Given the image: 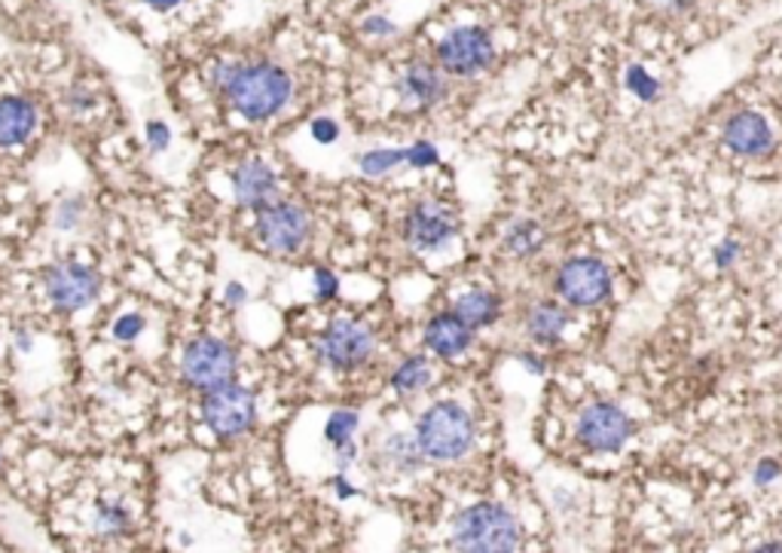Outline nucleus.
<instances>
[{"label":"nucleus","instance_id":"obj_20","mask_svg":"<svg viewBox=\"0 0 782 553\" xmlns=\"http://www.w3.org/2000/svg\"><path fill=\"white\" fill-rule=\"evenodd\" d=\"M522 327H526V337L535 345H556L569 327V312L563 310L559 300H538L526 312Z\"/></svg>","mask_w":782,"mask_h":553},{"label":"nucleus","instance_id":"obj_12","mask_svg":"<svg viewBox=\"0 0 782 553\" xmlns=\"http://www.w3.org/2000/svg\"><path fill=\"white\" fill-rule=\"evenodd\" d=\"M630 435H633L630 416L611 401L590 404V407L581 410V416L575 423V438L590 453H618L630 440Z\"/></svg>","mask_w":782,"mask_h":553},{"label":"nucleus","instance_id":"obj_29","mask_svg":"<svg viewBox=\"0 0 782 553\" xmlns=\"http://www.w3.org/2000/svg\"><path fill=\"white\" fill-rule=\"evenodd\" d=\"M627 89H630L639 101H654L657 92H660V83L654 80L652 74L642 65H630L627 67Z\"/></svg>","mask_w":782,"mask_h":553},{"label":"nucleus","instance_id":"obj_44","mask_svg":"<svg viewBox=\"0 0 782 553\" xmlns=\"http://www.w3.org/2000/svg\"><path fill=\"white\" fill-rule=\"evenodd\" d=\"M0 468H3V456H0Z\"/></svg>","mask_w":782,"mask_h":553},{"label":"nucleus","instance_id":"obj_7","mask_svg":"<svg viewBox=\"0 0 782 553\" xmlns=\"http://www.w3.org/2000/svg\"><path fill=\"white\" fill-rule=\"evenodd\" d=\"M398 236L413 254H422V257L440 254L456 242V209L443 199H434V196L413 199L398 221Z\"/></svg>","mask_w":782,"mask_h":553},{"label":"nucleus","instance_id":"obj_43","mask_svg":"<svg viewBox=\"0 0 782 553\" xmlns=\"http://www.w3.org/2000/svg\"><path fill=\"white\" fill-rule=\"evenodd\" d=\"M752 553H782V544L780 541H767V544H761V548H755Z\"/></svg>","mask_w":782,"mask_h":553},{"label":"nucleus","instance_id":"obj_9","mask_svg":"<svg viewBox=\"0 0 782 553\" xmlns=\"http://www.w3.org/2000/svg\"><path fill=\"white\" fill-rule=\"evenodd\" d=\"M202 425L212 431L217 440H239L254 431L261 407L257 394L242 382H229L224 389H214L202 394Z\"/></svg>","mask_w":782,"mask_h":553},{"label":"nucleus","instance_id":"obj_5","mask_svg":"<svg viewBox=\"0 0 782 553\" xmlns=\"http://www.w3.org/2000/svg\"><path fill=\"white\" fill-rule=\"evenodd\" d=\"M178 374L190 389L209 394L239 382V349L217 334H195L180 345Z\"/></svg>","mask_w":782,"mask_h":553},{"label":"nucleus","instance_id":"obj_27","mask_svg":"<svg viewBox=\"0 0 782 553\" xmlns=\"http://www.w3.org/2000/svg\"><path fill=\"white\" fill-rule=\"evenodd\" d=\"M147 334V315L144 312H119L114 322H111V337L116 342H138Z\"/></svg>","mask_w":782,"mask_h":553},{"label":"nucleus","instance_id":"obj_42","mask_svg":"<svg viewBox=\"0 0 782 553\" xmlns=\"http://www.w3.org/2000/svg\"><path fill=\"white\" fill-rule=\"evenodd\" d=\"M657 3H660V7H664L667 13H682V10H688V7H691L694 0H657Z\"/></svg>","mask_w":782,"mask_h":553},{"label":"nucleus","instance_id":"obj_34","mask_svg":"<svg viewBox=\"0 0 782 553\" xmlns=\"http://www.w3.org/2000/svg\"><path fill=\"white\" fill-rule=\"evenodd\" d=\"M65 101H67V108H71V111L83 114V111H92V108H96V92H92V89H89L86 83H74V86L67 89Z\"/></svg>","mask_w":782,"mask_h":553},{"label":"nucleus","instance_id":"obj_3","mask_svg":"<svg viewBox=\"0 0 782 553\" xmlns=\"http://www.w3.org/2000/svg\"><path fill=\"white\" fill-rule=\"evenodd\" d=\"M413 435L428 462L446 465V462H458L471 453L477 443V423H474L471 410L462 401L440 398L419 413Z\"/></svg>","mask_w":782,"mask_h":553},{"label":"nucleus","instance_id":"obj_36","mask_svg":"<svg viewBox=\"0 0 782 553\" xmlns=\"http://www.w3.org/2000/svg\"><path fill=\"white\" fill-rule=\"evenodd\" d=\"M248 300H251V291H248V285H244V281L232 278V281L224 285V303H227L229 310H242Z\"/></svg>","mask_w":782,"mask_h":553},{"label":"nucleus","instance_id":"obj_19","mask_svg":"<svg viewBox=\"0 0 782 553\" xmlns=\"http://www.w3.org/2000/svg\"><path fill=\"white\" fill-rule=\"evenodd\" d=\"M450 310L456 312L458 318L477 334V330H487V327H495L502 322L505 300L489 288H468V291L458 293Z\"/></svg>","mask_w":782,"mask_h":553},{"label":"nucleus","instance_id":"obj_21","mask_svg":"<svg viewBox=\"0 0 782 553\" xmlns=\"http://www.w3.org/2000/svg\"><path fill=\"white\" fill-rule=\"evenodd\" d=\"M131 526H135V507L129 505L126 495L111 492V495H101L92 507V532L98 538H123L129 536Z\"/></svg>","mask_w":782,"mask_h":553},{"label":"nucleus","instance_id":"obj_39","mask_svg":"<svg viewBox=\"0 0 782 553\" xmlns=\"http://www.w3.org/2000/svg\"><path fill=\"white\" fill-rule=\"evenodd\" d=\"M34 345H37V337H34L31 327H16V330H13V349H16V352L28 355V352H34Z\"/></svg>","mask_w":782,"mask_h":553},{"label":"nucleus","instance_id":"obj_30","mask_svg":"<svg viewBox=\"0 0 782 553\" xmlns=\"http://www.w3.org/2000/svg\"><path fill=\"white\" fill-rule=\"evenodd\" d=\"M434 165H440V150L434 141L419 138V141L407 144V168H413V172H425V168H434Z\"/></svg>","mask_w":782,"mask_h":553},{"label":"nucleus","instance_id":"obj_15","mask_svg":"<svg viewBox=\"0 0 782 553\" xmlns=\"http://www.w3.org/2000/svg\"><path fill=\"white\" fill-rule=\"evenodd\" d=\"M474 334L471 327L465 325L453 310L434 312L428 322L422 325V345L431 359L440 361H458L465 359L474 349Z\"/></svg>","mask_w":782,"mask_h":553},{"label":"nucleus","instance_id":"obj_26","mask_svg":"<svg viewBox=\"0 0 782 553\" xmlns=\"http://www.w3.org/2000/svg\"><path fill=\"white\" fill-rule=\"evenodd\" d=\"M86 217V199L83 196H65L59 199L55 212H52V224L59 232H77Z\"/></svg>","mask_w":782,"mask_h":553},{"label":"nucleus","instance_id":"obj_32","mask_svg":"<svg viewBox=\"0 0 782 553\" xmlns=\"http://www.w3.org/2000/svg\"><path fill=\"white\" fill-rule=\"evenodd\" d=\"M144 141L150 153H165L172 147V126L163 120H150L144 126Z\"/></svg>","mask_w":782,"mask_h":553},{"label":"nucleus","instance_id":"obj_23","mask_svg":"<svg viewBox=\"0 0 782 553\" xmlns=\"http://www.w3.org/2000/svg\"><path fill=\"white\" fill-rule=\"evenodd\" d=\"M355 165H358V172L364 178H391L398 168H407V147H370V150H361Z\"/></svg>","mask_w":782,"mask_h":553},{"label":"nucleus","instance_id":"obj_41","mask_svg":"<svg viewBox=\"0 0 782 553\" xmlns=\"http://www.w3.org/2000/svg\"><path fill=\"white\" fill-rule=\"evenodd\" d=\"M147 10H153V13H172V10H178L184 0H141Z\"/></svg>","mask_w":782,"mask_h":553},{"label":"nucleus","instance_id":"obj_37","mask_svg":"<svg viewBox=\"0 0 782 553\" xmlns=\"http://www.w3.org/2000/svg\"><path fill=\"white\" fill-rule=\"evenodd\" d=\"M780 474H782V465L777 458H761V462L755 465V483H758V487H767V483H773Z\"/></svg>","mask_w":782,"mask_h":553},{"label":"nucleus","instance_id":"obj_38","mask_svg":"<svg viewBox=\"0 0 782 553\" xmlns=\"http://www.w3.org/2000/svg\"><path fill=\"white\" fill-rule=\"evenodd\" d=\"M330 489H333V495H337V499H342V502H345V499H358V495H361V489L355 487L352 480H349V474H342V472L333 474V480H330Z\"/></svg>","mask_w":782,"mask_h":553},{"label":"nucleus","instance_id":"obj_28","mask_svg":"<svg viewBox=\"0 0 782 553\" xmlns=\"http://www.w3.org/2000/svg\"><path fill=\"white\" fill-rule=\"evenodd\" d=\"M312 293L318 303H337L342 293V278L330 266H315L312 269Z\"/></svg>","mask_w":782,"mask_h":553},{"label":"nucleus","instance_id":"obj_11","mask_svg":"<svg viewBox=\"0 0 782 553\" xmlns=\"http://www.w3.org/2000/svg\"><path fill=\"white\" fill-rule=\"evenodd\" d=\"M554 291L566 306L575 310L600 306L611 297V269L600 257H586V254L569 257L556 266Z\"/></svg>","mask_w":782,"mask_h":553},{"label":"nucleus","instance_id":"obj_4","mask_svg":"<svg viewBox=\"0 0 782 553\" xmlns=\"http://www.w3.org/2000/svg\"><path fill=\"white\" fill-rule=\"evenodd\" d=\"M450 544L456 553H517L522 544V526L510 507L499 502H477L456 514Z\"/></svg>","mask_w":782,"mask_h":553},{"label":"nucleus","instance_id":"obj_24","mask_svg":"<svg viewBox=\"0 0 782 553\" xmlns=\"http://www.w3.org/2000/svg\"><path fill=\"white\" fill-rule=\"evenodd\" d=\"M541 244H544V229L535 221H514L505 229V236H502V248L517 261L535 257L538 251H541Z\"/></svg>","mask_w":782,"mask_h":553},{"label":"nucleus","instance_id":"obj_2","mask_svg":"<svg viewBox=\"0 0 782 553\" xmlns=\"http://www.w3.org/2000/svg\"><path fill=\"white\" fill-rule=\"evenodd\" d=\"M312 355L330 374L355 376L379 355V330L361 315H330L312 340Z\"/></svg>","mask_w":782,"mask_h":553},{"label":"nucleus","instance_id":"obj_22","mask_svg":"<svg viewBox=\"0 0 782 553\" xmlns=\"http://www.w3.org/2000/svg\"><path fill=\"white\" fill-rule=\"evenodd\" d=\"M376 456L394 474H416L428 462L419 450V443H416V435H404V431H391L379 440Z\"/></svg>","mask_w":782,"mask_h":553},{"label":"nucleus","instance_id":"obj_13","mask_svg":"<svg viewBox=\"0 0 782 553\" xmlns=\"http://www.w3.org/2000/svg\"><path fill=\"white\" fill-rule=\"evenodd\" d=\"M229 193L236 209L257 214L281 199V178L263 156H244L229 168Z\"/></svg>","mask_w":782,"mask_h":553},{"label":"nucleus","instance_id":"obj_40","mask_svg":"<svg viewBox=\"0 0 782 553\" xmlns=\"http://www.w3.org/2000/svg\"><path fill=\"white\" fill-rule=\"evenodd\" d=\"M520 364L529 370L532 376H541L547 370V361L541 359L538 352H520Z\"/></svg>","mask_w":782,"mask_h":553},{"label":"nucleus","instance_id":"obj_6","mask_svg":"<svg viewBox=\"0 0 782 553\" xmlns=\"http://www.w3.org/2000/svg\"><path fill=\"white\" fill-rule=\"evenodd\" d=\"M254 239L266 254L273 257H297L303 254L315 239V217L293 199H276L273 205H266L254 214L251 221Z\"/></svg>","mask_w":782,"mask_h":553},{"label":"nucleus","instance_id":"obj_16","mask_svg":"<svg viewBox=\"0 0 782 553\" xmlns=\"http://www.w3.org/2000/svg\"><path fill=\"white\" fill-rule=\"evenodd\" d=\"M724 147L736 156H767L773 150V131L767 120L755 111H736L724 120L721 129Z\"/></svg>","mask_w":782,"mask_h":553},{"label":"nucleus","instance_id":"obj_10","mask_svg":"<svg viewBox=\"0 0 782 553\" xmlns=\"http://www.w3.org/2000/svg\"><path fill=\"white\" fill-rule=\"evenodd\" d=\"M434 62L446 77H477L495 62V40L480 25H458L438 40Z\"/></svg>","mask_w":782,"mask_h":553},{"label":"nucleus","instance_id":"obj_14","mask_svg":"<svg viewBox=\"0 0 782 553\" xmlns=\"http://www.w3.org/2000/svg\"><path fill=\"white\" fill-rule=\"evenodd\" d=\"M394 92L404 111H431L446 98V74L440 71L438 62L409 59L394 80Z\"/></svg>","mask_w":782,"mask_h":553},{"label":"nucleus","instance_id":"obj_31","mask_svg":"<svg viewBox=\"0 0 782 553\" xmlns=\"http://www.w3.org/2000/svg\"><path fill=\"white\" fill-rule=\"evenodd\" d=\"M394 34H398V25L386 13H374L361 22V37H367V40H391Z\"/></svg>","mask_w":782,"mask_h":553},{"label":"nucleus","instance_id":"obj_25","mask_svg":"<svg viewBox=\"0 0 782 553\" xmlns=\"http://www.w3.org/2000/svg\"><path fill=\"white\" fill-rule=\"evenodd\" d=\"M361 428V413L352 407H337L330 410V416H327L325 423V440L327 447L337 453L342 447H349V443H355V435H358Z\"/></svg>","mask_w":782,"mask_h":553},{"label":"nucleus","instance_id":"obj_33","mask_svg":"<svg viewBox=\"0 0 782 553\" xmlns=\"http://www.w3.org/2000/svg\"><path fill=\"white\" fill-rule=\"evenodd\" d=\"M310 135L312 141H318V144H337L340 141V123L337 120H330V116H315L310 123Z\"/></svg>","mask_w":782,"mask_h":553},{"label":"nucleus","instance_id":"obj_17","mask_svg":"<svg viewBox=\"0 0 782 553\" xmlns=\"http://www.w3.org/2000/svg\"><path fill=\"white\" fill-rule=\"evenodd\" d=\"M40 123V111L28 96L0 98V150H13L31 141Z\"/></svg>","mask_w":782,"mask_h":553},{"label":"nucleus","instance_id":"obj_1","mask_svg":"<svg viewBox=\"0 0 782 553\" xmlns=\"http://www.w3.org/2000/svg\"><path fill=\"white\" fill-rule=\"evenodd\" d=\"M209 80L244 123H269L293 101V77L276 62L220 59L214 62Z\"/></svg>","mask_w":782,"mask_h":553},{"label":"nucleus","instance_id":"obj_18","mask_svg":"<svg viewBox=\"0 0 782 553\" xmlns=\"http://www.w3.org/2000/svg\"><path fill=\"white\" fill-rule=\"evenodd\" d=\"M434 386V361L425 352H413L404 355L394 367L389 370V389L394 391V398L409 401V398H419L425 391Z\"/></svg>","mask_w":782,"mask_h":553},{"label":"nucleus","instance_id":"obj_8","mask_svg":"<svg viewBox=\"0 0 782 553\" xmlns=\"http://www.w3.org/2000/svg\"><path fill=\"white\" fill-rule=\"evenodd\" d=\"M40 288H43V297H47L52 310L62 312V315H77V312L89 310L101 297L104 278L92 263L65 257V261L49 263L43 269Z\"/></svg>","mask_w":782,"mask_h":553},{"label":"nucleus","instance_id":"obj_35","mask_svg":"<svg viewBox=\"0 0 782 553\" xmlns=\"http://www.w3.org/2000/svg\"><path fill=\"white\" fill-rule=\"evenodd\" d=\"M740 242L736 239H721V242L716 244V251H712V261H716L718 269H731L733 263L740 261Z\"/></svg>","mask_w":782,"mask_h":553}]
</instances>
